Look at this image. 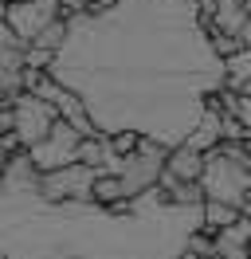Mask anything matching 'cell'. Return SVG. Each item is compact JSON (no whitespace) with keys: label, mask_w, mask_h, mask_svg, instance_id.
Returning a JSON list of instances; mask_svg holds the SVG:
<instances>
[{"label":"cell","mask_w":251,"mask_h":259,"mask_svg":"<svg viewBox=\"0 0 251 259\" xmlns=\"http://www.w3.org/2000/svg\"><path fill=\"white\" fill-rule=\"evenodd\" d=\"M47 71L87 102L102 134L138 130L169 149L228 87V59L196 0H114L71 16Z\"/></svg>","instance_id":"cell-1"},{"label":"cell","mask_w":251,"mask_h":259,"mask_svg":"<svg viewBox=\"0 0 251 259\" xmlns=\"http://www.w3.org/2000/svg\"><path fill=\"white\" fill-rule=\"evenodd\" d=\"M35 177L28 149L4 161V259H169L204 228V204H181L161 185L141 193L134 212H114L102 200H47Z\"/></svg>","instance_id":"cell-2"},{"label":"cell","mask_w":251,"mask_h":259,"mask_svg":"<svg viewBox=\"0 0 251 259\" xmlns=\"http://www.w3.org/2000/svg\"><path fill=\"white\" fill-rule=\"evenodd\" d=\"M169 169V146L157 142V138H141V146L134 153H126L118 165V177H122V193L126 196H141L157 189L161 177Z\"/></svg>","instance_id":"cell-3"},{"label":"cell","mask_w":251,"mask_h":259,"mask_svg":"<svg viewBox=\"0 0 251 259\" xmlns=\"http://www.w3.org/2000/svg\"><path fill=\"white\" fill-rule=\"evenodd\" d=\"M204 189H208V196H216V200H232V204H247L251 196V165L235 161V157H228L224 149H208V165H204Z\"/></svg>","instance_id":"cell-4"},{"label":"cell","mask_w":251,"mask_h":259,"mask_svg":"<svg viewBox=\"0 0 251 259\" xmlns=\"http://www.w3.org/2000/svg\"><path fill=\"white\" fill-rule=\"evenodd\" d=\"M102 177V169H94L87 161H71L63 169H39L35 177V189L47 196V200H94V181Z\"/></svg>","instance_id":"cell-5"},{"label":"cell","mask_w":251,"mask_h":259,"mask_svg":"<svg viewBox=\"0 0 251 259\" xmlns=\"http://www.w3.org/2000/svg\"><path fill=\"white\" fill-rule=\"evenodd\" d=\"M82 138H87V134H82L71 118H59L55 130L47 134L44 142H35L28 153H31V161H35V169H63V165L78 161V153H82Z\"/></svg>","instance_id":"cell-6"},{"label":"cell","mask_w":251,"mask_h":259,"mask_svg":"<svg viewBox=\"0 0 251 259\" xmlns=\"http://www.w3.org/2000/svg\"><path fill=\"white\" fill-rule=\"evenodd\" d=\"M12 106H16V134H20L24 149H31L35 142H44L47 134L55 130V122L63 118L59 106H55L51 98H39L35 91H24Z\"/></svg>","instance_id":"cell-7"},{"label":"cell","mask_w":251,"mask_h":259,"mask_svg":"<svg viewBox=\"0 0 251 259\" xmlns=\"http://www.w3.org/2000/svg\"><path fill=\"white\" fill-rule=\"evenodd\" d=\"M59 16H63L59 0H4V24H12L28 44Z\"/></svg>","instance_id":"cell-8"},{"label":"cell","mask_w":251,"mask_h":259,"mask_svg":"<svg viewBox=\"0 0 251 259\" xmlns=\"http://www.w3.org/2000/svg\"><path fill=\"white\" fill-rule=\"evenodd\" d=\"M216 255H228V259L251 255V216L247 212H243L235 224H228V228L216 232Z\"/></svg>","instance_id":"cell-9"},{"label":"cell","mask_w":251,"mask_h":259,"mask_svg":"<svg viewBox=\"0 0 251 259\" xmlns=\"http://www.w3.org/2000/svg\"><path fill=\"white\" fill-rule=\"evenodd\" d=\"M204 165H208V153L196 149V146H188V142H181V146L169 149V173H177V177L200 181L204 177Z\"/></svg>","instance_id":"cell-10"},{"label":"cell","mask_w":251,"mask_h":259,"mask_svg":"<svg viewBox=\"0 0 251 259\" xmlns=\"http://www.w3.org/2000/svg\"><path fill=\"white\" fill-rule=\"evenodd\" d=\"M239 216H243V208L232 204V200H216V196H208V200H204V232H212V236H216L220 228L235 224Z\"/></svg>","instance_id":"cell-11"},{"label":"cell","mask_w":251,"mask_h":259,"mask_svg":"<svg viewBox=\"0 0 251 259\" xmlns=\"http://www.w3.org/2000/svg\"><path fill=\"white\" fill-rule=\"evenodd\" d=\"M63 4V16L71 20V16H82V12H91L94 8V0H59Z\"/></svg>","instance_id":"cell-12"},{"label":"cell","mask_w":251,"mask_h":259,"mask_svg":"<svg viewBox=\"0 0 251 259\" xmlns=\"http://www.w3.org/2000/svg\"><path fill=\"white\" fill-rule=\"evenodd\" d=\"M8 130H16V106H4V110H0V134H8Z\"/></svg>","instance_id":"cell-13"},{"label":"cell","mask_w":251,"mask_h":259,"mask_svg":"<svg viewBox=\"0 0 251 259\" xmlns=\"http://www.w3.org/2000/svg\"><path fill=\"white\" fill-rule=\"evenodd\" d=\"M235 114H239V118L251 126V95H243V91H239V106H235Z\"/></svg>","instance_id":"cell-14"},{"label":"cell","mask_w":251,"mask_h":259,"mask_svg":"<svg viewBox=\"0 0 251 259\" xmlns=\"http://www.w3.org/2000/svg\"><path fill=\"white\" fill-rule=\"evenodd\" d=\"M243 212H247V216H251V196H247V204H243Z\"/></svg>","instance_id":"cell-15"}]
</instances>
